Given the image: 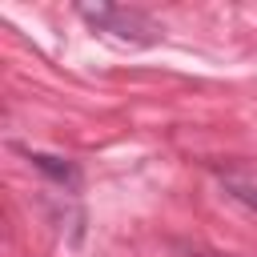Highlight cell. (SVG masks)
Wrapping results in <instances>:
<instances>
[{"label":"cell","instance_id":"obj_2","mask_svg":"<svg viewBox=\"0 0 257 257\" xmlns=\"http://www.w3.org/2000/svg\"><path fill=\"white\" fill-rule=\"evenodd\" d=\"M12 149H16V153H20V157L40 173V177H48L52 185H60V189H68V193H76V189H80V177H84V173H80V165H76V161L56 157V153H40V149H24V145H12Z\"/></svg>","mask_w":257,"mask_h":257},{"label":"cell","instance_id":"obj_1","mask_svg":"<svg viewBox=\"0 0 257 257\" xmlns=\"http://www.w3.org/2000/svg\"><path fill=\"white\" fill-rule=\"evenodd\" d=\"M76 16L92 24V32H104L120 44L149 48L161 40V24L145 8H124V4H76Z\"/></svg>","mask_w":257,"mask_h":257},{"label":"cell","instance_id":"obj_3","mask_svg":"<svg viewBox=\"0 0 257 257\" xmlns=\"http://www.w3.org/2000/svg\"><path fill=\"white\" fill-rule=\"evenodd\" d=\"M221 189L233 201H241L245 209L257 213V177H249V173H221Z\"/></svg>","mask_w":257,"mask_h":257}]
</instances>
